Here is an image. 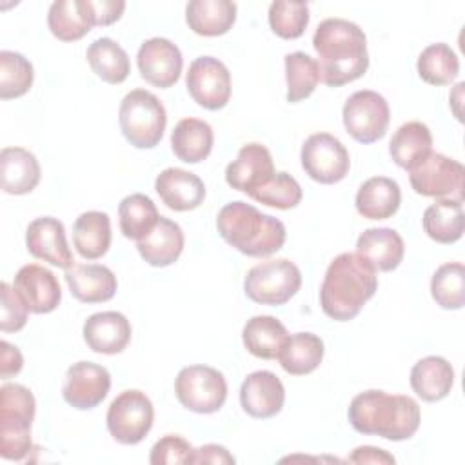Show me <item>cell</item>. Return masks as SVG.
Returning a JSON list of instances; mask_svg holds the SVG:
<instances>
[{
  "label": "cell",
  "instance_id": "1",
  "mask_svg": "<svg viewBox=\"0 0 465 465\" xmlns=\"http://www.w3.org/2000/svg\"><path fill=\"white\" fill-rule=\"evenodd\" d=\"M312 47L318 53L320 80L340 87L358 80L369 67L365 33L349 20L327 18L318 24Z\"/></svg>",
  "mask_w": 465,
  "mask_h": 465
},
{
  "label": "cell",
  "instance_id": "2",
  "mask_svg": "<svg viewBox=\"0 0 465 465\" xmlns=\"http://www.w3.org/2000/svg\"><path fill=\"white\" fill-rule=\"evenodd\" d=\"M376 269L358 252H341L327 267L320 289L322 311L336 322H349L378 289Z\"/></svg>",
  "mask_w": 465,
  "mask_h": 465
},
{
  "label": "cell",
  "instance_id": "3",
  "mask_svg": "<svg viewBox=\"0 0 465 465\" xmlns=\"http://www.w3.org/2000/svg\"><path fill=\"white\" fill-rule=\"evenodd\" d=\"M420 407L405 394L365 391L352 398L349 421L360 434H376L391 441L409 440L420 427Z\"/></svg>",
  "mask_w": 465,
  "mask_h": 465
},
{
  "label": "cell",
  "instance_id": "4",
  "mask_svg": "<svg viewBox=\"0 0 465 465\" xmlns=\"http://www.w3.org/2000/svg\"><path fill=\"white\" fill-rule=\"evenodd\" d=\"M220 236L236 251L252 258H265L280 251L287 231L282 220L263 214L245 202H229L216 218Z\"/></svg>",
  "mask_w": 465,
  "mask_h": 465
},
{
  "label": "cell",
  "instance_id": "5",
  "mask_svg": "<svg viewBox=\"0 0 465 465\" xmlns=\"http://www.w3.org/2000/svg\"><path fill=\"white\" fill-rule=\"evenodd\" d=\"M35 396L20 383L0 387V456L22 461L33 450L31 425L35 420Z\"/></svg>",
  "mask_w": 465,
  "mask_h": 465
},
{
  "label": "cell",
  "instance_id": "6",
  "mask_svg": "<svg viewBox=\"0 0 465 465\" xmlns=\"http://www.w3.org/2000/svg\"><path fill=\"white\" fill-rule=\"evenodd\" d=\"M118 122L122 134L131 145L153 149L163 136L167 113L156 94L145 89H133L120 102Z\"/></svg>",
  "mask_w": 465,
  "mask_h": 465
},
{
  "label": "cell",
  "instance_id": "7",
  "mask_svg": "<svg viewBox=\"0 0 465 465\" xmlns=\"http://www.w3.org/2000/svg\"><path fill=\"white\" fill-rule=\"evenodd\" d=\"M302 285V272L287 258L262 262L249 269L243 280V291L249 300L260 305H283Z\"/></svg>",
  "mask_w": 465,
  "mask_h": 465
},
{
  "label": "cell",
  "instance_id": "8",
  "mask_svg": "<svg viewBox=\"0 0 465 465\" xmlns=\"http://www.w3.org/2000/svg\"><path fill=\"white\" fill-rule=\"evenodd\" d=\"M174 392L185 409L198 414H211L223 407L227 381L220 371L209 365H189L178 372Z\"/></svg>",
  "mask_w": 465,
  "mask_h": 465
},
{
  "label": "cell",
  "instance_id": "9",
  "mask_svg": "<svg viewBox=\"0 0 465 465\" xmlns=\"http://www.w3.org/2000/svg\"><path fill=\"white\" fill-rule=\"evenodd\" d=\"M463 165L440 153H430L409 171V182L414 193L436 200L463 202Z\"/></svg>",
  "mask_w": 465,
  "mask_h": 465
},
{
  "label": "cell",
  "instance_id": "10",
  "mask_svg": "<svg viewBox=\"0 0 465 465\" xmlns=\"http://www.w3.org/2000/svg\"><path fill=\"white\" fill-rule=\"evenodd\" d=\"M154 420V409L151 400L142 391L120 392L107 409V430L124 445L140 443L151 430Z\"/></svg>",
  "mask_w": 465,
  "mask_h": 465
},
{
  "label": "cell",
  "instance_id": "11",
  "mask_svg": "<svg viewBox=\"0 0 465 465\" xmlns=\"http://www.w3.org/2000/svg\"><path fill=\"white\" fill-rule=\"evenodd\" d=\"M343 125L360 143H372L385 136L391 111L387 100L371 89L352 93L343 104Z\"/></svg>",
  "mask_w": 465,
  "mask_h": 465
},
{
  "label": "cell",
  "instance_id": "12",
  "mask_svg": "<svg viewBox=\"0 0 465 465\" xmlns=\"http://www.w3.org/2000/svg\"><path fill=\"white\" fill-rule=\"evenodd\" d=\"M300 158L309 178L325 185L341 182L351 167L349 151L329 133L311 134L302 145Z\"/></svg>",
  "mask_w": 465,
  "mask_h": 465
},
{
  "label": "cell",
  "instance_id": "13",
  "mask_svg": "<svg viewBox=\"0 0 465 465\" xmlns=\"http://www.w3.org/2000/svg\"><path fill=\"white\" fill-rule=\"evenodd\" d=\"M185 85L191 98L209 111H218L231 98V73L214 56H198L191 62Z\"/></svg>",
  "mask_w": 465,
  "mask_h": 465
},
{
  "label": "cell",
  "instance_id": "14",
  "mask_svg": "<svg viewBox=\"0 0 465 465\" xmlns=\"http://www.w3.org/2000/svg\"><path fill=\"white\" fill-rule=\"evenodd\" d=\"M136 64L140 76L160 89L174 85L180 78L183 58L176 44L167 38H149L145 40L136 54Z\"/></svg>",
  "mask_w": 465,
  "mask_h": 465
},
{
  "label": "cell",
  "instance_id": "15",
  "mask_svg": "<svg viewBox=\"0 0 465 465\" xmlns=\"http://www.w3.org/2000/svg\"><path fill=\"white\" fill-rule=\"evenodd\" d=\"M111 389V374L105 367L93 361H76L65 372L62 387L64 400L80 411L102 403Z\"/></svg>",
  "mask_w": 465,
  "mask_h": 465
},
{
  "label": "cell",
  "instance_id": "16",
  "mask_svg": "<svg viewBox=\"0 0 465 465\" xmlns=\"http://www.w3.org/2000/svg\"><path fill=\"white\" fill-rule=\"evenodd\" d=\"M13 289L33 314L53 312L62 300V289L56 276L38 263L20 267L15 276Z\"/></svg>",
  "mask_w": 465,
  "mask_h": 465
},
{
  "label": "cell",
  "instance_id": "17",
  "mask_svg": "<svg viewBox=\"0 0 465 465\" xmlns=\"http://www.w3.org/2000/svg\"><path fill=\"white\" fill-rule=\"evenodd\" d=\"M274 163L269 149L262 143H247L238 151L225 169V182L245 194H254L274 176Z\"/></svg>",
  "mask_w": 465,
  "mask_h": 465
},
{
  "label": "cell",
  "instance_id": "18",
  "mask_svg": "<svg viewBox=\"0 0 465 465\" xmlns=\"http://www.w3.org/2000/svg\"><path fill=\"white\" fill-rule=\"evenodd\" d=\"M25 245L31 256L54 267L69 269L74 263L65 240L64 223L53 216L36 218L27 225Z\"/></svg>",
  "mask_w": 465,
  "mask_h": 465
},
{
  "label": "cell",
  "instance_id": "19",
  "mask_svg": "<svg viewBox=\"0 0 465 465\" xmlns=\"http://www.w3.org/2000/svg\"><path fill=\"white\" fill-rule=\"evenodd\" d=\"M285 401V389L280 378L271 371L251 372L240 387L242 409L258 420L276 416Z\"/></svg>",
  "mask_w": 465,
  "mask_h": 465
},
{
  "label": "cell",
  "instance_id": "20",
  "mask_svg": "<svg viewBox=\"0 0 465 465\" xmlns=\"http://www.w3.org/2000/svg\"><path fill=\"white\" fill-rule=\"evenodd\" d=\"M154 189L165 207L178 213L200 207L205 198L203 182L194 173L178 167L163 169L154 180Z\"/></svg>",
  "mask_w": 465,
  "mask_h": 465
},
{
  "label": "cell",
  "instance_id": "21",
  "mask_svg": "<svg viewBox=\"0 0 465 465\" xmlns=\"http://www.w3.org/2000/svg\"><path fill=\"white\" fill-rule=\"evenodd\" d=\"M64 278L71 294L84 303L109 302L118 289L114 272L98 263H73Z\"/></svg>",
  "mask_w": 465,
  "mask_h": 465
},
{
  "label": "cell",
  "instance_id": "22",
  "mask_svg": "<svg viewBox=\"0 0 465 465\" xmlns=\"http://www.w3.org/2000/svg\"><path fill=\"white\" fill-rule=\"evenodd\" d=\"M84 340L93 352L118 354L131 340L129 320L116 311L91 314L84 323Z\"/></svg>",
  "mask_w": 465,
  "mask_h": 465
},
{
  "label": "cell",
  "instance_id": "23",
  "mask_svg": "<svg viewBox=\"0 0 465 465\" xmlns=\"http://www.w3.org/2000/svg\"><path fill=\"white\" fill-rule=\"evenodd\" d=\"M356 252L363 256L376 271L389 272L401 263L405 245L394 229L371 227L358 236Z\"/></svg>",
  "mask_w": 465,
  "mask_h": 465
},
{
  "label": "cell",
  "instance_id": "24",
  "mask_svg": "<svg viewBox=\"0 0 465 465\" xmlns=\"http://www.w3.org/2000/svg\"><path fill=\"white\" fill-rule=\"evenodd\" d=\"M183 243L185 238L182 227L176 222L160 216L153 231L145 238L136 242V249L149 265L167 267L180 258Z\"/></svg>",
  "mask_w": 465,
  "mask_h": 465
},
{
  "label": "cell",
  "instance_id": "25",
  "mask_svg": "<svg viewBox=\"0 0 465 465\" xmlns=\"http://www.w3.org/2000/svg\"><path fill=\"white\" fill-rule=\"evenodd\" d=\"M40 182V163L24 147H4L0 153V185L7 194H27Z\"/></svg>",
  "mask_w": 465,
  "mask_h": 465
},
{
  "label": "cell",
  "instance_id": "26",
  "mask_svg": "<svg viewBox=\"0 0 465 465\" xmlns=\"http://www.w3.org/2000/svg\"><path fill=\"white\" fill-rule=\"evenodd\" d=\"M401 203L400 185L387 176L365 180L356 193V211L367 220H387Z\"/></svg>",
  "mask_w": 465,
  "mask_h": 465
},
{
  "label": "cell",
  "instance_id": "27",
  "mask_svg": "<svg viewBox=\"0 0 465 465\" xmlns=\"http://www.w3.org/2000/svg\"><path fill=\"white\" fill-rule=\"evenodd\" d=\"M185 22L200 36L225 35L236 22V4L231 0H191L185 7Z\"/></svg>",
  "mask_w": 465,
  "mask_h": 465
},
{
  "label": "cell",
  "instance_id": "28",
  "mask_svg": "<svg viewBox=\"0 0 465 465\" xmlns=\"http://www.w3.org/2000/svg\"><path fill=\"white\" fill-rule=\"evenodd\" d=\"M454 385V369L441 356H425L411 369V387L423 401L443 400Z\"/></svg>",
  "mask_w": 465,
  "mask_h": 465
},
{
  "label": "cell",
  "instance_id": "29",
  "mask_svg": "<svg viewBox=\"0 0 465 465\" xmlns=\"http://www.w3.org/2000/svg\"><path fill=\"white\" fill-rule=\"evenodd\" d=\"M214 143L213 127L198 118L180 120L171 133V149L174 156L185 163H198L205 160Z\"/></svg>",
  "mask_w": 465,
  "mask_h": 465
},
{
  "label": "cell",
  "instance_id": "30",
  "mask_svg": "<svg viewBox=\"0 0 465 465\" xmlns=\"http://www.w3.org/2000/svg\"><path fill=\"white\" fill-rule=\"evenodd\" d=\"M287 338L289 332L285 325L278 318L267 314L252 316L247 320L242 331L245 349L262 360H276Z\"/></svg>",
  "mask_w": 465,
  "mask_h": 465
},
{
  "label": "cell",
  "instance_id": "31",
  "mask_svg": "<svg viewBox=\"0 0 465 465\" xmlns=\"http://www.w3.org/2000/svg\"><path fill=\"white\" fill-rule=\"evenodd\" d=\"M389 153L398 167L411 171L432 153L430 129L416 120L400 125L391 138Z\"/></svg>",
  "mask_w": 465,
  "mask_h": 465
},
{
  "label": "cell",
  "instance_id": "32",
  "mask_svg": "<svg viewBox=\"0 0 465 465\" xmlns=\"http://www.w3.org/2000/svg\"><path fill=\"white\" fill-rule=\"evenodd\" d=\"M73 243L85 260L102 258L111 247V220L102 211L82 213L73 225Z\"/></svg>",
  "mask_w": 465,
  "mask_h": 465
},
{
  "label": "cell",
  "instance_id": "33",
  "mask_svg": "<svg viewBox=\"0 0 465 465\" xmlns=\"http://www.w3.org/2000/svg\"><path fill=\"white\" fill-rule=\"evenodd\" d=\"M323 341L312 332H296L287 338L278 354L282 369L292 376H305L316 371L323 360Z\"/></svg>",
  "mask_w": 465,
  "mask_h": 465
},
{
  "label": "cell",
  "instance_id": "34",
  "mask_svg": "<svg viewBox=\"0 0 465 465\" xmlns=\"http://www.w3.org/2000/svg\"><path fill=\"white\" fill-rule=\"evenodd\" d=\"M423 231L438 243H454L463 236L465 214L463 202L438 200L429 205L421 218Z\"/></svg>",
  "mask_w": 465,
  "mask_h": 465
},
{
  "label": "cell",
  "instance_id": "35",
  "mask_svg": "<svg viewBox=\"0 0 465 465\" xmlns=\"http://www.w3.org/2000/svg\"><path fill=\"white\" fill-rule=\"evenodd\" d=\"M85 58L93 73L107 84H122L129 76L131 64L125 49L107 36L96 38L87 47Z\"/></svg>",
  "mask_w": 465,
  "mask_h": 465
},
{
  "label": "cell",
  "instance_id": "36",
  "mask_svg": "<svg viewBox=\"0 0 465 465\" xmlns=\"http://www.w3.org/2000/svg\"><path fill=\"white\" fill-rule=\"evenodd\" d=\"M120 231L129 240L145 238L153 227L158 223L160 214L153 200L142 193L125 196L118 205Z\"/></svg>",
  "mask_w": 465,
  "mask_h": 465
},
{
  "label": "cell",
  "instance_id": "37",
  "mask_svg": "<svg viewBox=\"0 0 465 465\" xmlns=\"http://www.w3.org/2000/svg\"><path fill=\"white\" fill-rule=\"evenodd\" d=\"M47 25L53 36L62 42L80 40L93 29L82 9V0L53 2L47 11Z\"/></svg>",
  "mask_w": 465,
  "mask_h": 465
},
{
  "label": "cell",
  "instance_id": "38",
  "mask_svg": "<svg viewBox=\"0 0 465 465\" xmlns=\"http://www.w3.org/2000/svg\"><path fill=\"white\" fill-rule=\"evenodd\" d=\"M418 74L430 85H447L460 73V60L456 53L443 42L427 45L416 64Z\"/></svg>",
  "mask_w": 465,
  "mask_h": 465
},
{
  "label": "cell",
  "instance_id": "39",
  "mask_svg": "<svg viewBox=\"0 0 465 465\" xmlns=\"http://www.w3.org/2000/svg\"><path fill=\"white\" fill-rule=\"evenodd\" d=\"M283 62L287 80V102L296 104L309 98L320 82L318 62L302 51L285 54Z\"/></svg>",
  "mask_w": 465,
  "mask_h": 465
},
{
  "label": "cell",
  "instance_id": "40",
  "mask_svg": "<svg viewBox=\"0 0 465 465\" xmlns=\"http://www.w3.org/2000/svg\"><path fill=\"white\" fill-rule=\"evenodd\" d=\"M430 294L441 309H461L465 303V267L461 262L443 263L430 280Z\"/></svg>",
  "mask_w": 465,
  "mask_h": 465
},
{
  "label": "cell",
  "instance_id": "41",
  "mask_svg": "<svg viewBox=\"0 0 465 465\" xmlns=\"http://www.w3.org/2000/svg\"><path fill=\"white\" fill-rule=\"evenodd\" d=\"M31 62L15 51H0V98L11 100L24 96L33 85Z\"/></svg>",
  "mask_w": 465,
  "mask_h": 465
},
{
  "label": "cell",
  "instance_id": "42",
  "mask_svg": "<svg viewBox=\"0 0 465 465\" xmlns=\"http://www.w3.org/2000/svg\"><path fill=\"white\" fill-rule=\"evenodd\" d=\"M269 25L280 38H300L309 25V5L305 2L276 0L269 5Z\"/></svg>",
  "mask_w": 465,
  "mask_h": 465
},
{
  "label": "cell",
  "instance_id": "43",
  "mask_svg": "<svg viewBox=\"0 0 465 465\" xmlns=\"http://www.w3.org/2000/svg\"><path fill=\"white\" fill-rule=\"evenodd\" d=\"M302 187L300 183L289 174V173H274V176L254 194H251L252 200L258 203L276 207V209H292L302 202Z\"/></svg>",
  "mask_w": 465,
  "mask_h": 465
},
{
  "label": "cell",
  "instance_id": "44",
  "mask_svg": "<svg viewBox=\"0 0 465 465\" xmlns=\"http://www.w3.org/2000/svg\"><path fill=\"white\" fill-rule=\"evenodd\" d=\"M193 445L176 434H167L160 438L153 449L149 461L153 465H173V463H191L193 461Z\"/></svg>",
  "mask_w": 465,
  "mask_h": 465
},
{
  "label": "cell",
  "instance_id": "45",
  "mask_svg": "<svg viewBox=\"0 0 465 465\" xmlns=\"http://www.w3.org/2000/svg\"><path fill=\"white\" fill-rule=\"evenodd\" d=\"M0 329L2 332H16L27 323V307L18 292L5 282L0 285Z\"/></svg>",
  "mask_w": 465,
  "mask_h": 465
},
{
  "label": "cell",
  "instance_id": "46",
  "mask_svg": "<svg viewBox=\"0 0 465 465\" xmlns=\"http://www.w3.org/2000/svg\"><path fill=\"white\" fill-rule=\"evenodd\" d=\"M82 9L93 27L94 25H111L122 16V13L125 9V2H122V0H82Z\"/></svg>",
  "mask_w": 465,
  "mask_h": 465
},
{
  "label": "cell",
  "instance_id": "47",
  "mask_svg": "<svg viewBox=\"0 0 465 465\" xmlns=\"http://www.w3.org/2000/svg\"><path fill=\"white\" fill-rule=\"evenodd\" d=\"M0 347H2V352H0V376H2V380H9L11 376H16L22 371L24 358H22V352L18 351V347L11 345L5 340L0 343Z\"/></svg>",
  "mask_w": 465,
  "mask_h": 465
},
{
  "label": "cell",
  "instance_id": "48",
  "mask_svg": "<svg viewBox=\"0 0 465 465\" xmlns=\"http://www.w3.org/2000/svg\"><path fill=\"white\" fill-rule=\"evenodd\" d=\"M234 456L222 445L216 443H207L202 445L198 449H194L193 452V461L191 463H214V465H222V463H234Z\"/></svg>",
  "mask_w": 465,
  "mask_h": 465
},
{
  "label": "cell",
  "instance_id": "49",
  "mask_svg": "<svg viewBox=\"0 0 465 465\" xmlns=\"http://www.w3.org/2000/svg\"><path fill=\"white\" fill-rule=\"evenodd\" d=\"M347 463H394V456L383 449L363 445L356 447L345 460Z\"/></svg>",
  "mask_w": 465,
  "mask_h": 465
}]
</instances>
